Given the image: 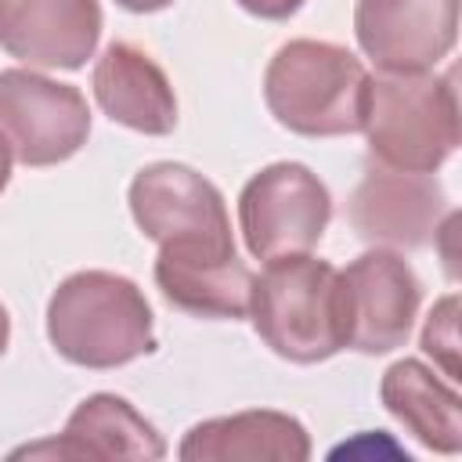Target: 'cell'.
<instances>
[{
    "mask_svg": "<svg viewBox=\"0 0 462 462\" xmlns=\"http://www.w3.org/2000/svg\"><path fill=\"white\" fill-rule=\"evenodd\" d=\"M350 224L365 242L419 249L437 238L440 217L448 213L444 188L433 173H404L375 166L361 177L350 195Z\"/></svg>",
    "mask_w": 462,
    "mask_h": 462,
    "instance_id": "cell-10",
    "label": "cell"
},
{
    "mask_svg": "<svg viewBox=\"0 0 462 462\" xmlns=\"http://www.w3.org/2000/svg\"><path fill=\"white\" fill-rule=\"evenodd\" d=\"M253 271L235 249H170L159 245L155 285L184 314L195 318H249Z\"/></svg>",
    "mask_w": 462,
    "mask_h": 462,
    "instance_id": "cell-13",
    "label": "cell"
},
{
    "mask_svg": "<svg viewBox=\"0 0 462 462\" xmlns=\"http://www.w3.org/2000/svg\"><path fill=\"white\" fill-rule=\"evenodd\" d=\"M11 162H14V159H11L7 144L0 141V191H4V188H7V180H11Z\"/></svg>",
    "mask_w": 462,
    "mask_h": 462,
    "instance_id": "cell-20",
    "label": "cell"
},
{
    "mask_svg": "<svg viewBox=\"0 0 462 462\" xmlns=\"http://www.w3.org/2000/svg\"><path fill=\"white\" fill-rule=\"evenodd\" d=\"M354 36L379 72H430L455 51L458 0H357Z\"/></svg>",
    "mask_w": 462,
    "mask_h": 462,
    "instance_id": "cell-9",
    "label": "cell"
},
{
    "mask_svg": "<svg viewBox=\"0 0 462 462\" xmlns=\"http://www.w3.org/2000/svg\"><path fill=\"white\" fill-rule=\"evenodd\" d=\"M383 408L430 451H462V401L451 383L415 357L393 361L379 383Z\"/></svg>",
    "mask_w": 462,
    "mask_h": 462,
    "instance_id": "cell-16",
    "label": "cell"
},
{
    "mask_svg": "<svg viewBox=\"0 0 462 462\" xmlns=\"http://www.w3.org/2000/svg\"><path fill=\"white\" fill-rule=\"evenodd\" d=\"M90 137V108L79 87L32 69L0 72V141L22 166H58Z\"/></svg>",
    "mask_w": 462,
    "mask_h": 462,
    "instance_id": "cell-7",
    "label": "cell"
},
{
    "mask_svg": "<svg viewBox=\"0 0 462 462\" xmlns=\"http://www.w3.org/2000/svg\"><path fill=\"white\" fill-rule=\"evenodd\" d=\"M375 166L433 173L458 148V90L444 72H379L368 76L365 119Z\"/></svg>",
    "mask_w": 462,
    "mask_h": 462,
    "instance_id": "cell-2",
    "label": "cell"
},
{
    "mask_svg": "<svg viewBox=\"0 0 462 462\" xmlns=\"http://www.w3.org/2000/svg\"><path fill=\"white\" fill-rule=\"evenodd\" d=\"M238 7L256 18H267V22H285L289 14H296L303 7V0H238Z\"/></svg>",
    "mask_w": 462,
    "mask_h": 462,
    "instance_id": "cell-18",
    "label": "cell"
},
{
    "mask_svg": "<svg viewBox=\"0 0 462 462\" xmlns=\"http://www.w3.org/2000/svg\"><path fill=\"white\" fill-rule=\"evenodd\" d=\"M7 339H11V318H7V310H4V303H0V357H4V350H7Z\"/></svg>",
    "mask_w": 462,
    "mask_h": 462,
    "instance_id": "cell-21",
    "label": "cell"
},
{
    "mask_svg": "<svg viewBox=\"0 0 462 462\" xmlns=\"http://www.w3.org/2000/svg\"><path fill=\"white\" fill-rule=\"evenodd\" d=\"M249 318L256 336L285 361L318 365L343 350L336 310V267L310 253L267 260L253 278Z\"/></svg>",
    "mask_w": 462,
    "mask_h": 462,
    "instance_id": "cell-4",
    "label": "cell"
},
{
    "mask_svg": "<svg viewBox=\"0 0 462 462\" xmlns=\"http://www.w3.org/2000/svg\"><path fill=\"white\" fill-rule=\"evenodd\" d=\"M123 11H134V14H152V11H162L170 7L173 0H116Z\"/></svg>",
    "mask_w": 462,
    "mask_h": 462,
    "instance_id": "cell-19",
    "label": "cell"
},
{
    "mask_svg": "<svg viewBox=\"0 0 462 462\" xmlns=\"http://www.w3.org/2000/svg\"><path fill=\"white\" fill-rule=\"evenodd\" d=\"M458 296H444L433 303L426 325H422V350L444 368L448 379H458Z\"/></svg>",
    "mask_w": 462,
    "mask_h": 462,
    "instance_id": "cell-17",
    "label": "cell"
},
{
    "mask_svg": "<svg viewBox=\"0 0 462 462\" xmlns=\"http://www.w3.org/2000/svg\"><path fill=\"white\" fill-rule=\"evenodd\" d=\"M18 455H58V458H162L166 440L159 430L116 393H90L76 404L58 440L22 448Z\"/></svg>",
    "mask_w": 462,
    "mask_h": 462,
    "instance_id": "cell-15",
    "label": "cell"
},
{
    "mask_svg": "<svg viewBox=\"0 0 462 462\" xmlns=\"http://www.w3.org/2000/svg\"><path fill=\"white\" fill-rule=\"evenodd\" d=\"M422 285L393 249H368L336 271L339 339L357 354H390L408 343Z\"/></svg>",
    "mask_w": 462,
    "mask_h": 462,
    "instance_id": "cell-6",
    "label": "cell"
},
{
    "mask_svg": "<svg viewBox=\"0 0 462 462\" xmlns=\"http://www.w3.org/2000/svg\"><path fill=\"white\" fill-rule=\"evenodd\" d=\"M332 220L325 180L303 162H271L253 173L238 195V231L249 256L278 260L310 253Z\"/></svg>",
    "mask_w": 462,
    "mask_h": 462,
    "instance_id": "cell-5",
    "label": "cell"
},
{
    "mask_svg": "<svg viewBox=\"0 0 462 462\" xmlns=\"http://www.w3.org/2000/svg\"><path fill=\"white\" fill-rule=\"evenodd\" d=\"M97 40V0H0V47L29 69H83Z\"/></svg>",
    "mask_w": 462,
    "mask_h": 462,
    "instance_id": "cell-11",
    "label": "cell"
},
{
    "mask_svg": "<svg viewBox=\"0 0 462 462\" xmlns=\"http://www.w3.org/2000/svg\"><path fill=\"white\" fill-rule=\"evenodd\" d=\"M130 213L144 238L170 249H235L224 195L184 162H152L130 180Z\"/></svg>",
    "mask_w": 462,
    "mask_h": 462,
    "instance_id": "cell-8",
    "label": "cell"
},
{
    "mask_svg": "<svg viewBox=\"0 0 462 462\" xmlns=\"http://www.w3.org/2000/svg\"><path fill=\"white\" fill-rule=\"evenodd\" d=\"M47 339L79 368H119L155 350L152 307L116 271H76L51 292Z\"/></svg>",
    "mask_w": 462,
    "mask_h": 462,
    "instance_id": "cell-1",
    "label": "cell"
},
{
    "mask_svg": "<svg viewBox=\"0 0 462 462\" xmlns=\"http://www.w3.org/2000/svg\"><path fill=\"white\" fill-rule=\"evenodd\" d=\"M368 72L361 58L328 40H289L263 72L271 116L300 137L357 134L365 119Z\"/></svg>",
    "mask_w": 462,
    "mask_h": 462,
    "instance_id": "cell-3",
    "label": "cell"
},
{
    "mask_svg": "<svg viewBox=\"0 0 462 462\" xmlns=\"http://www.w3.org/2000/svg\"><path fill=\"white\" fill-rule=\"evenodd\" d=\"M177 455L184 462H303L310 458V437L300 419L256 408L195 422Z\"/></svg>",
    "mask_w": 462,
    "mask_h": 462,
    "instance_id": "cell-14",
    "label": "cell"
},
{
    "mask_svg": "<svg viewBox=\"0 0 462 462\" xmlns=\"http://www.w3.org/2000/svg\"><path fill=\"white\" fill-rule=\"evenodd\" d=\"M94 101L101 112L148 137H162L177 126V94L159 61L137 43H108L94 65Z\"/></svg>",
    "mask_w": 462,
    "mask_h": 462,
    "instance_id": "cell-12",
    "label": "cell"
}]
</instances>
